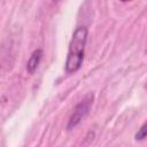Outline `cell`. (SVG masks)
<instances>
[{
  "label": "cell",
  "mask_w": 147,
  "mask_h": 147,
  "mask_svg": "<svg viewBox=\"0 0 147 147\" xmlns=\"http://www.w3.org/2000/svg\"><path fill=\"white\" fill-rule=\"evenodd\" d=\"M87 41V29L79 26L75 30L68 49V56L65 61V71L68 74L76 72L80 69L84 61L85 45Z\"/></svg>",
  "instance_id": "1"
},
{
  "label": "cell",
  "mask_w": 147,
  "mask_h": 147,
  "mask_svg": "<svg viewBox=\"0 0 147 147\" xmlns=\"http://www.w3.org/2000/svg\"><path fill=\"white\" fill-rule=\"evenodd\" d=\"M93 98H94V95H93L92 93H90V94H87V95L75 107L74 113H72V115L70 116V119H69L68 125H67V129H68V130L75 129V127L82 122V119L88 114L90 108H91V106H92V103H93Z\"/></svg>",
  "instance_id": "2"
},
{
  "label": "cell",
  "mask_w": 147,
  "mask_h": 147,
  "mask_svg": "<svg viewBox=\"0 0 147 147\" xmlns=\"http://www.w3.org/2000/svg\"><path fill=\"white\" fill-rule=\"evenodd\" d=\"M41 56H42V51L40 48L36 49L31 54V56H30V59H29V61L26 63V70H28L29 74H33L37 70V68H38V65L40 63Z\"/></svg>",
  "instance_id": "3"
},
{
  "label": "cell",
  "mask_w": 147,
  "mask_h": 147,
  "mask_svg": "<svg viewBox=\"0 0 147 147\" xmlns=\"http://www.w3.org/2000/svg\"><path fill=\"white\" fill-rule=\"evenodd\" d=\"M145 138H147V121L140 126V129L136 133V140H144Z\"/></svg>",
  "instance_id": "4"
},
{
  "label": "cell",
  "mask_w": 147,
  "mask_h": 147,
  "mask_svg": "<svg viewBox=\"0 0 147 147\" xmlns=\"http://www.w3.org/2000/svg\"><path fill=\"white\" fill-rule=\"evenodd\" d=\"M121 1H123V2H126V1H131V0H121Z\"/></svg>",
  "instance_id": "5"
},
{
  "label": "cell",
  "mask_w": 147,
  "mask_h": 147,
  "mask_svg": "<svg viewBox=\"0 0 147 147\" xmlns=\"http://www.w3.org/2000/svg\"><path fill=\"white\" fill-rule=\"evenodd\" d=\"M146 88H147V84H146Z\"/></svg>",
  "instance_id": "6"
}]
</instances>
